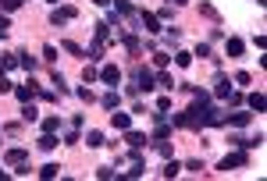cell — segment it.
Returning <instances> with one entry per match:
<instances>
[{"instance_id": "cell-1", "label": "cell", "mask_w": 267, "mask_h": 181, "mask_svg": "<svg viewBox=\"0 0 267 181\" xmlns=\"http://www.w3.org/2000/svg\"><path fill=\"white\" fill-rule=\"evenodd\" d=\"M132 85H136L139 93H150V89H157V75H153L150 68L136 64V68H132Z\"/></svg>"}, {"instance_id": "cell-2", "label": "cell", "mask_w": 267, "mask_h": 181, "mask_svg": "<svg viewBox=\"0 0 267 181\" xmlns=\"http://www.w3.org/2000/svg\"><path fill=\"white\" fill-rule=\"evenodd\" d=\"M75 18H79V11L71 7V4H61V7L50 11V22H54V25H68V22H75Z\"/></svg>"}, {"instance_id": "cell-3", "label": "cell", "mask_w": 267, "mask_h": 181, "mask_svg": "<svg viewBox=\"0 0 267 181\" xmlns=\"http://www.w3.org/2000/svg\"><path fill=\"white\" fill-rule=\"evenodd\" d=\"M235 167H249V153L242 149V153H228L225 160L217 163V171H235Z\"/></svg>"}, {"instance_id": "cell-4", "label": "cell", "mask_w": 267, "mask_h": 181, "mask_svg": "<svg viewBox=\"0 0 267 181\" xmlns=\"http://www.w3.org/2000/svg\"><path fill=\"white\" fill-rule=\"evenodd\" d=\"M136 18H139V25H143L150 36H160V32H164V28H160V18H157V14H150V11H143V7H139Z\"/></svg>"}, {"instance_id": "cell-5", "label": "cell", "mask_w": 267, "mask_h": 181, "mask_svg": "<svg viewBox=\"0 0 267 181\" xmlns=\"http://www.w3.org/2000/svg\"><path fill=\"white\" fill-rule=\"evenodd\" d=\"M111 7H114V14H121V18H136L139 14V7L132 4V0H111Z\"/></svg>"}, {"instance_id": "cell-6", "label": "cell", "mask_w": 267, "mask_h": 181, "mask_svg": "<svg viewBox=\"0 0 267 181\" xmlns=\"http://www.w3.org/2000/svg\"><path fill=\"white\" fill-rule=\"evenodd\" d=\"M118 39L125 43V50H128L132 57H139V50H143V43H139V36H136V32H118Z\"/></svg>"}, {"instance_id": "cell-7", "label": "cell", "mask_w": 267, "mask_h": 181, "mask_svg": "<svg viewBox=\"0 0 267 181\" xmlns=\"http://www.w3.org/2000/svg\"><path fill=\"white\" fill-rule=\"evenodd\" d=\"M36 93H39V89H36L32 78H29V85H14V96H18V103H32Z\"/></svg>"}, {"instance_id": "cell-8", "label": "cell", "mask_w": 267, "mask_h": 181, "mask_svg": "<svg viewBox=\"0 0 267 181\" xmlns=\"http://www.w3.org/2000/svg\"><path fill=\"white\" fill-rule=\"evenodd\" d=\"M100 82H107V85L114 89L118 82H121V68H114V64H107V68L100 71Z\"/></svg>"}, {"instance_id": "cell-9", "label": "cell", "mask_w": 267, "mask_h": 181, "mask_svg": "<svg viewBox=\"0 0 267 181\" xmlns=\"http://www.w3.org/2000/svg\"><path fill=\"white\" fill-rule=\"evenodd\" d=\"M125 142H128L132 149H143L146 142H150V135H143V131H132V128H125Z\"/></svg>"}, {"instance_id": "cell-10", "label": "cell", "mask_w": 267, "mask_h": 181, "mask_svg": "<svg viewBox=\"0 0 267 181\" xmlns=\"http://www.w3.org/2000/svg\"><path fill=\"white\" fill-rule=\"evenodd\" d=\"M228 93H232V78H225V75H217V82H214V93H210V96L225 100Z\"/></svg>"}, {"instance_id": "cell-11", "label": "cell", "mask_w": 267, "mask_h": 181, "mask_svg": "<svg viewBox=\"0 0 267 181\" xmlns=\"http://www.w3.org/2000/svg\"><path fill=\"white\" fill-rule=\"evenodd\" d=\"M249 121H253V114H246V110H239V114H228V117H225V125H232V128H246Z\"/></svg>"}, {"instance_id": "cell-12", "label": "cell", "mask_w": 267, "mask_h": 181, "mask_svg": "<svg viewBox=\"0 0 267 181\" xmlns=\"http://www.w3.org/2000/svg\"><path fill=\"white\" fill-rule=\"evenodd\" d=\"M242 50H246V43H242L239 36H228V43H225V53H228V57H242Z\"/></svg>"}, {"instance_id": "cell-13", "label": "cell", "mask_w": 267, "mask_h": 181, "mask_svg": "<svg viewBox=\"0 0 267 181\" xmlns=\"http://www.w3.org/2000/svg\"><path fill=\"white\" fill-rule=\"evenodd\" d=\"M25 156H29V149H22V146H14V149L4 153V160L11 163V167H14V163H25Z\"/></svg>"}, {"instance_id": "cell-14", "label": "cell", "mask_w": 267, "mask_h": 181, "mask_svg": "<svg viewBox=\"0 0 267 181\" xmlns=\"http://www.w3.org/2000/svg\"><path fill=\"white\" fill-rule=\"evenodd\" d=\"M249 110H257V114H264L267 110V100H264V93H260V89H257V93H249Z\"/></svg>"}, {"instance_id": "cell-15", "label": "cell", "mask_w": 267, "mask_h": 181, "mask_svg": "<svg viewBox=\"0 0 267 181\" xmlns=\"http://www.w3.org/2000/svg\"><path fill=\"white\" fill-rule=\"evenodd\" d=\"M36 146L43 149V153H54V149H57V135H54V131H43V139H39Z\"/></svg>"}, {"instance_id": "cell-16", "label": "cell", "mask_w": 267, "mask_h": 181, "mask_svg": "<svg viewBox=\"0 0 267 181\" xmlns=\"http://www.w3.org/2000/svg\"><path fill=\"white\" fill-rule=\"evenodd\" d=\"M111 125H114L118 131H125V128H132V114H118V110H114V114H111Z\"/></svg>"}, {"instance_id": "cell-17", "label": "cell", "mask_w": 267, "mask_h": 181, "mask_svg": "<svg viewBox=\"0 0 267 181\" xmlns=\"http://www.w3.org/2000/svg\"><path fill=\"white\" fill-rule=\"evenodd\" d=\"M150 139H157V142H160V139H171V125H168V117H164V121H157V128H153Z\"/></svg>"}, {"instance_id": "cell-18", "label": "cell", "mask_w": 267, "mask_h": 181, "mask_svg": "<svg viewBox=\"0 0 267 181\" xmlns=\"http://www.w3.org/2000/svg\"><path fill=\"white\" fill-rule=\"evenodd\" d=\"M200 14H207V18H210L214 25H221V14H217V7H214V4H207V0H200Z\"/></svg>"}, {"instance_id": "cell-19", "label": "cell", "mask_w": 267, "mask_h": 181, "mask_svg": "<svg viewBox=\"0 0 267 181\" xmlns=\"http://www.w3.org/2000/svg\"><path fill=\"white\" fill-rule=\"evenodd\" d=\"M61 50H68L71 57H82V60H86V47H79L75 39H64V43H61Z\"/></svg>"}, {"instance_id": "cell-20", "label": "cell", "mask_w": 267, "mask_h": 181, "mask_svg": "<svg viewBox=\"0 0 267 181\" xmlns=\"http://www.w3.org/2000/svg\"><path fill=\"white\" fill-rule=\"evenodd\" d=\"M86 60H93V64H96V60H103V43H100V39H93V47L86 50Z\"/></svg>"}, {"instance_id": "cell-21", "label": "cell", "mask_w": 267, "mask_h": 181, "mask_svg": "<svg viewBox=\"0 0 267 181\" xmlns=\"http://www.w3.org/2000/svg\"><path fill=\"white\" fill-rule=\"evenodd\" d=\"M100 103H103L107 110H118V103H121V96H118L114 89H111V93H103V96H100Z\"/></svg>"}, {"instance_id": "cell-22", "label": "cell", "mask_w": 267, "mask_h": 181, "mask_svg": "<svg viewBox=\"0 0 267 181\" xmlns=\"http://www.w3.org/2000/svg\"><path fill=\"white\" fill-rule=\"evenodd\" d=\"M18 64H22V68H25L29 75H32V71L39 68V60H36V57H29V53H18Z\"/></svg>"}, {"instance_id": "cell-23", "label": "cell", "mask_w": 267, "mask_h": 181, "mask_svg": "<svg viewBox=\"0 0 267 181\" xmlns=\"http://www.w3.org/2000/svg\"><path fill=\"white\" fill-rule=\"evenodd\" d=\"M0 68H4V71L18 68V53H0Z\"/></svg>"}, {"instance_id": "cell-24", "label": "cell", "mask_w": 267, "mask_h": 181, "mask_svg": "<svg viewBox=\"0 0 267 181\" xmlns=\"http://www.w3.org/2000/svg\"><path fill=\"white\" fill-rule=\"evenodd\" d=\"M175 64H178V68H189V64H192V53H189V50H175Z\"/></svg>"}, {"instance_id": "cell-25", "label": "cell", "mask_w": 267, "mask_h": 181, "mask_svg": "<svg viewBox=\"0 0 267 181\" xmlns=\"http://www.w3.org/2000/svg\"><path fill=\"white\" fill-rule=\"evenodd\" d=\"M86 146H89V149L103 146V131H86Z\"/></svg>"}, {"instance_id": "cell-26", "label": "cell", "mask_w": 267, "mask_h": 181, "mask_svg": "<svg viewBox=\"0 0 267 181\" xmlns=\"http://www.w3.org/2000/svg\"><path fill=\"white\" fill-rule=\"evenodd\" d=\"M75 96H79V100H82V103H93V100H96V96H93V89H89V85H86V82H82V85H79V89H75Z\"/></svg>"}, {"instance_id": "cell-27", "label": "cell", "mask_w": 267, "mask_h": 181, "mask_svg": "<svg viewBox=\"0 0 267 181\" xmlns=\"http://www.w3.org/2000/svg\"><path fill=\"white\" fill-rule=\"evenodd\" d=\"M160 174H164V178H178V174H182V163L168 160V163H164V171H160Z\"/></svg>"}, {"instance_id": "cell-28", "label": "cell", "mask_w": 267, "mask_h": 181, "mask_svg": "<svg viewBox=\"0 0 267 181\" xmlns=\"http://www.w3.org/2000/svg\"><path fill=\"white\" fill-rule=\"evenodd\" d=\"M36 117H39V114H36V107H32V103H25V107H22V121H25V125H32Z\"/></svg>"}, {"instance_id": "cell-29", "label": "cell", "mask_w": 267, "mask_h": 181, "mask_svg": "<svg viewBox=\"0 0 267 181\" xmlns=\"http://www.w3.org/2000/svg\"><path fill=\"white\" fill-rule=\"evenodd\" d=\"M157 85H160V89H175L178 82L171 78V75H168V71H160V75H157Z\"/></svg>"}, {"instance_id": "cell-30", "label": "cell", "mask_w": 267, "mask_h": 181, "mask_svg": "<svg viewBox=\"0 0 267 181\" xmlns=\"http://www.w3.org/2000/svg\"><path fill=\"white\" fill-rule=\"evenodd\" d=\"M25 4V0H0V11H4V14H11V11H18Z\"/></svg>"}, {"instance_id": "cell-31", "label": "cell", "mask_w": 267, "mask_h": 181, "mask_svg": "<svg viewBox=\"0 0 267 181\" xmlns=\"http://www.w3.org/2000/svg\"><path fill=\"white\" fill-rule=\"evenodd\" d=\"M82 82H86V85L100 82V71H93V68H82Z\"/></svg>"}, {"instance_id": "cell-32", "label": "cell", "mask_w": 267, "mask_h": 181, "mask_svg": "<svg viewBox=\"0 0 267 181\" xmlns=\"http://www.w3.org/2000/svg\"><path fill=\"white\" fill-rule=\"evenodd\" d=\"M57 171H61L57 163H43V167H39V178H57Z\"/></svg>"}, {"instance_id": "cell-33", "label": "cell", "mask_w": 267, "mask_h": 181, "mask_svg": "<svg viewBox=\"0 0 267 181\" xmlns=\"http://www.w3.org/2000/svg\"><path fill=\"white\" fill-rule=\"evenodd\" d=\"M50 82L57 85V93H64V75H61V71H57V68L50 71Z\"/></svg>"}, {"instance_id": "cell-34", "label": "cell", "mask_w": 267, "mask_h": 181, "mask_svg": "<svg viewBox=\"0 0 267 181\" xmlns=\"http://www.w3.org/2000/svg\"><path fill=\"white\" fill-rule=\"evenodd\" d=\"M61 128V117H43V131H57Z\"/></svg>"}, {"instance_id": "cell-35", "label": "cell", "mask_w": 267, "mask_h": 181, "mask_svg": "<svg viewBox=\"0 0 267 181\" xmlns=\"http://www.w3.org/2000/svg\"><path fill=\"white\" fill-rule=\"evenodd\" d=\"M232 82H235V85H249V82H253V75H249V71H235Z\"/></svg>"}, {"instance_id": "cell-36", "label": "cell", "mask_w": 267, "mask_h": 181, "mask_svg": "<svg viewBox=\"0 0 267 181\" xmlns=\"http://www.w3.org/2000/svg\"><path fill=\"white\" fill-rule=\"evenodd\" d=\"M185 171H192V174H203V160H189V163H185Z\"/></svg>"}, {"instance_id": "cell-37", "label": "cell", "mask_w": 267, "mask_h": 181, "mask_svg": "<svg viewBox=\"0 0 267 181\" xmlns=\"http://www.w3.org/2000/svg\"><path fill=\"white\" fill-rule=\"evenodd\" d=\"M43 57H47V60H57V47H50V43H47V47H43Z\"/></svg>"}, {"instance_id": "cell-38", "label": "cell", "mask_w": 267, "mask_h": 181, "mask_svg": "<svg viewBox=\"0 0 267 181\" xmlns=\"http://www.w3.org/2000/svg\"><path fill=\"white\" fill-rule=\"evenodd\" d=\"M64 142H68V146H75V142H79V128H71V131L64 135Z\"/></svg>"}, {"instance_id": "cell-39", "label": "cell", "mask_w": 267, "mask_h": 181, "mask_svg": "<svg viewBox=\"0 0 267 181\" xmlns=\"http://www.w3.org/2000/svg\"><path fill=\"white\" fill-rule=\"evenodd\" d=\"M168 60H171L168 53H153V64H157V68H164V64H168Z\"/></svg>"}, {"instance_id": "cell-40", "label": "cell", "mask_w": 267, "mask_h": 181, "mask_svg": "<svg viewBox=\"0 0 267 181\" xmlns=\"http://www.w3.org/2000/svg\"><path fill=\"white\" fill-rule=\"evenodd\" d=\"M157 110H171V96H160L157 100Z\"/></svg>"}, {"instance_id": "cell-41", "label": "cell", "mask_w": 267, "mask_h": 181, "mask_svg": "<svg viewBox=\"0 0 267 181\" xmlns=\"http://www.w3.org/2000/svg\"><path fill=\"white\" fill-rule=\"evenodd\" d=\"M196 57H210V43H200V47H196Z\"/></svg>"}, {"instance_id": "cell-42", "label": "cell", "mask_w": 267, "mask_h": 181, "mask_svg": "<svg viewBox=\"0 0 267 181\" xmlns=\"http://www.w3.org/2000/svg\"><path fill=\"white\" fill-rule=\"evenodd\" d=\"M4 93H11V82H7V78H0V96H4Z\"/></svg>"}, {"instance_id": "cell-43", "label": "cell", "mask_w": 267, "mask_h": 181, "mask_svg": "<svg viewBox=\"0 0 267 181\" xmlns=\"http://www.w3.org/2000/svg\"><path fill=\"white\" fill-rule=\"evenodd\" d=\"M93 4H96V7H111V0H93Z\"/></svg>"}, {"instance_id": "cell-44", "label": "cell", "mask_w": 267, "mask_h": 181, "mask_svg": "<svg viewBox=\"0 0 267 181\" xmlns=\"http://www.w3.org/2000/svg\"><path fill=\"white\" fill-rule=\"evenodd\" d=\"M182 4H189V0H171V7H182Z\"/></svg>"}, {"instance_id": "cell-45", "label": "cell", "mask_w": 267, "mask_h": 181, "mask_svg": "<svg viewBox=\"0 0 267 181\" xmlns=\"http://www.w3.org/2000/svg\"><path fill=\"white\" fill-rule=\"evenodd\" d=\"M264 4H267V0H257V7H264Z\"/></svg>"}, {"instance_id": "cell-46", "label": "cell", "mask_w": 267, "mask_h": 181, "mask_svg": "<svg viewBox=\"0 0 267 181\" xmlns=\"http://www.w3.org/2000/svg\"><path fill=\"white\" fill-rule=\"evenodd\" d=\"M0 178H7V171H0Z\"/></svg>"}, {"instance_id": "cell-47", "label": "cell", "mask_w": 267, "mask_h": 181, "mask_svg": "<svg viewBox=\"0 0 267 181\" xmlns=\"http://www.w3.org/2000/svg\"><path fill=\"white\" fill-rule=\"evenodd\" d=\"M0 78H4V68H0Z\"/></svg>"}]
</instances>
